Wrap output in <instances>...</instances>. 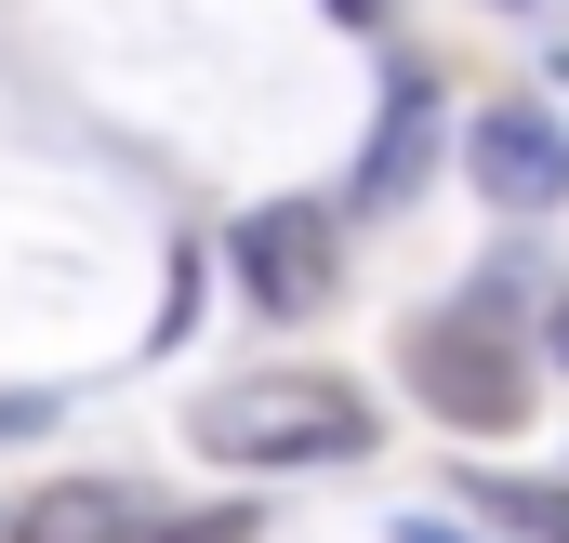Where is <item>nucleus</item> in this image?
Instances as JSON below:
<instances>
[{"mask_svg": "<svg viewBox=\"0 0 569 543\" xmlns=\"http://www.w3.org/2000/svg\"><path fill=\"white\" fill-rule=\"evenodd\" d=\"M199 451L212 464H358L371 451V398L345 372H252L199 398Z\"/></svg>", "mask_w": 569, "mask_h": 543, "instance_id": "obj_1", "label": "nucleus"}, {"mask_svg": "<svg viewBox=\"0 0 569 543\" xmlns=\"http://www.w3.org/2000/svg\"><path fill=\"white\" fill-rule=\"evenodd\" d=\"M411 398L437 411V424H477V437H503V424H530V358L490 332V318H411Z\"/></svg>", "mask_w": 569, "mask_h": 543, "instance_id": "obj_2", "label": "nucleus"}, {"mask_svg": "<svg viewBox=\"0 0 569 543\" xmlns=\"http://www.w3.org/2000/svg\"><path fill=\"white\" fill-rule=\"evenodd\" d=\"M226 266H239V292H252L266 318H318V305H331V278H345V253H331V213L266 199V213H239Z\"/></svg>", "mask_w": 569, "mask_h": 543, "instance_id": "obj_3", "label": "nucleus"}, {"mask_svg": "<svg viewBox=\"0 0 569 543\" xmlns=\"http://www.w3.org/2000/svg\"><path fill=\"white\" fill-rule=\"evenodd\" d=\"M463 172H477L490 213H557V199H569V134L543 120V107H477Z\"/></svg>", "mask_w": 569, "mask_h": 543, "instance_id": "obj_4", "label": "nucleus"}, {"mask_svg": "<svg viewBox=\"0 0 569 543\" xmlns=\"http://www.w3.org/2000/svg\"><path fill=\"white\" fill-rule=\"evenodd\" d=\"M133 531H146V491H120V477H53L13 517V543H133Z\"/></svg>", "mask_w": 569, "mask_h": 543, "instance_id": "obj_5", "label": "nucleus"}, {"mask_svg": "<svg viewBox=\"0 0 569 543\" xmlns=\"http://www.w3.org/2000/svg\"><path fill=\"white\" fill-rule=\"evenodd\" d=\"M425 146H437V93H425V80H411V93L385 107V146L358 159V199H371V213H398V199L425 186Z\"/></svg>", "mask_w": 569, "mask_h": 543, "instance_id": "obj_6", "label": "nucleus"}, {"mask_svg": "<svg viewBox=\"0 0 569 543\" xmlns=\"http://www.w3.org/2000/svg\"><path fill=\"white\" fill-rule=\"evenodd\" d=\"M463 504L490 531H517V543H569V477H477L463 464Z\"/></svg>", "mask_w": 569, "mask_h": 543, "instance_id": "obj_7", "label": "nucleus"}, {"mask_svg": "<svg viewBox=\"0 0 569 543\" xmlns=\"http://www.w3.org/2000/svg\"><path fill=\"white\" fill-rule=\"evenodd\" d=\"M146 543H252V517H239V504H212V517H172V531H146Z\"/></svg>", "mask_w": 569, "mask_h": 543, "instance_id": "obj_8", "label": "nucleus"}, {"mask_svg": "<svg viewBox=\"0 0 569 543\" xmlns=\"http://www.w3.org/2000/svg\"><path fill=\"white\" fill-rule=\"evenodd\" d=\"M543 345H557V372H569V292H557V332H543Z\"/></svg>", "mask_w": 569, "mask_h": 543, "instance_id": "obj_9", "label": "nucleus"}, {"mask_svg": "<svg viewBox=\"0 0 569 543\" xmlns=\"http://www.w3.org/2000/svg\"><path fill=\"white\" fill-rule=\"evenodd\" d=\"M318 13H345V27H371V0H318Z\"/></svg>", "mask_w": 569, "mask_h": 543, "instance_id": "obj_10", "label": "nucleus"}, {"mask_svg": "<svg viewBox=\"0 0 569 543\" xmlns=\"http://www.w3.org/2000/svg\"><path fill=\"white\" fill-rule=\"evenodd\" d=\"M411 543H450V531H425V517H411Z\"/></svg>", "mask_w": 569, "mask_h": 543, "instance_id": "obj_11", "label": "nucleus"}]
</instances>
